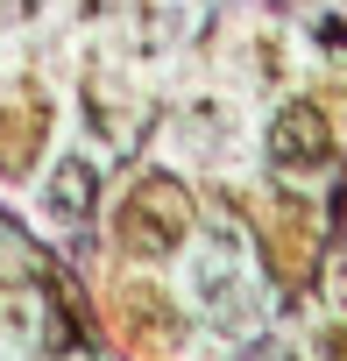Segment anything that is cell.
I'll return each instance as SVG.
<instances>
[{
	"instance_id": "6da1fadb",
	"label": "cell",
	"mask_w": 347,
	"mask_h": 361,
	"mask_svg": "<svg viewBox=\"0 0 347 361\" xmlns=\"http://www.w3.org/2000/svg\"><path fill=\"white\" fill-rule=\"evenodd\" d=\"M192 234V199L170 185V177H149V185H135L128 213H121V241L142 248V255H170Z\"/></svg>"
},
{
	"instance_id": "5b68a950",
	"label": "cell",
	"mask_w": 347,
	"mask_h": 361,
	"mask_svg": "<svg viewBox=\"0 0 347 361\" xmlns=\"http://www.w3.org/2000/svg\"><path fill=\"white\" fill-rule=\"evenodd\" d=\"M333 290H340V305H347V255H340V269H333Z\"/></svg>"
},
{
	"instance_id": "277c9868",
	"label": "cell",
	"mask_w": 347,
	"mask_h": 361,
	"mask_svg": "<svg viewBox=\"0 0 347 361\" xmlns=\"http://www.w3.org/2000/svg\"><path fill=\"white\" fill-rule=\"evenodd\" d=\"M43 149V128H36V114L22 121V114H0V170H29V156Z\"/></svg>"
},
{
	"instance_id": "3957f363",
	"label": "cell",
	"mask_w": 347,
	"mask_h": 361,
	"mask_svg": "<svg viewBox=\"0 0 347 361\" xmlns=\"http://www.w3.org/2000/svg\"><path fill=\"white\" fill-rule=\"evenodd\" d=\"M92 185H99L92 163L71 156V163L57 170V185H50V213H57V220H85V213H92Z\"/></svg>"
},
{
	"instance_id": "7a4b0ae2",
	"label": "cell",
	"mask_w": 347,
	"mask_h": 361,
	"mask_svg": "<svg viewBox=\"0 0 347 361\" xmlns=\"http://www.w3.org/2000/svg\"><path fill=\"white\" fill-rule=\"evenodd\" d=\"M269 156H276V170H319V163L333 156L326 114H319L312 99H291V106L276 114V128H269Z\"/></svg>"
}]
</instances>
